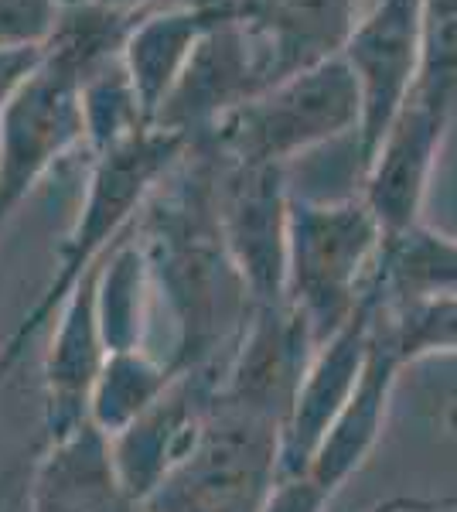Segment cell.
Segmentation results:
<instances>
[{
	"label": "cell",
	"mask_w": 457,
	"mask_h": 512,
	"mask_svg": "<svg viewBox=\"0 0 457 512\" xmlns=\"http://www.w3.org/2000/svg\"><path fill=\"white\" fill-rule=\"evenodd\" d=\"M185 151V137L151 127L134 140H127V144L113 147V151L93 154L86 195H82L76 219H72L69 233L58 246V263L52 277L41 287L35 304L24 311L18 325L0 342V390L24 362L35 338L55 321L58 308L82 284V277L99 267L103 256L134 229L140 209L151 198L157 181L185 158Z\"/></svg>",
	"instance_id": "3"
},
{
	"label": "cell",
	"mask_w": 457,
	"mask_h": 512,
	"mask_svg": "<svg viewBox=\"0 0 457 512\" xmlns=\"http://www.w3.org/2000/svg\"><path fill=\"white\" fill-rule=\"evenodd\" d=\"M420 7L423 0H372L342 48V62L359 89V168L369 161L417 86Z\"/></svg>",
	"instance_id": "8"
},
{
	"label": "cell",
	"mask_w": 457,
	"mask_h": 512,
	"mask_svg": "<svg viewBox=\"0 0 457 512\" xmlns=\"http://www.w3.org/2000/svg\"><path fill=\"white\" fill-rule=\"evenodd\" d=\"M45 48V45H41ZM41 48H18V52H0V110L7 106V99L14 96V89L21 86L24 76L35 69L41 59Z\"/></svg>",
	"instance_id": "27"
},
{
	"label": "cell",
	"mask_w": 457,
	"mask_h": 512,
	"mask_svg": "<svg viewBox=\"0 0 457 512\" xmlns=\"http://www.w3.org/2000/svg\"><path fill=\"white\" fill-rule=\"evenodd\" d=\"M28 512H147V502L123 485L110 437L86 420L31 458Z\"/></svg>",
	"instance_id": "16"
},
{
	"label": "cell",
	"mask_w": 457,
	"mask_h": 512,
	"mask_svg": "<svg viewBox=\"0 0 457 512\" xmlns=\"http://www.w3.org/2000/svg\"><path fill=\"white\" fill-rule=\"evenodd\" d=\"M260 62L246 24L236 18L222 21L198 41L191 59L164 99L154 127L191 140L209 137L229 113L263 93Z\"/></svg>",
	"instance_id": "12"
},
{
	"label": "cell",
	"mask_w": 457,
	"mask_h": 512,
	"mask_svg": "<svg viewBox=\"0 0 457 512\" xmlns=\"http://www.w3.org/2000/svg\"><path fill=\"white\" fill-rule=\"evenodd\" d=\"M236 14V0H195V4H174L137 14L134 28L123 38L120 62L151 127L164 99L171 96L174 82L185 72L198 41Z\"/></svg>",
	"instance_id": "18"
},
{
	"label": "cell",
	"mask_w": 457,
	"mask_h": 512,
	"mask_svg": "<svg viewBox=\"0 0 457 512\" xmlns=\"http://www.w3.org/2000/svg\"><path fill=\"white\" fill-rule=\"evenodd\" d=\"M154 280L147 270L134 229L113 246L99 263L96 277V315L99 332L110 352L144 349L147 328H151Z\"/></svg>",
	"instance_id": "19"
},
{
	"label": "cell",
	"mask_w": 457,
	"mask_h": 512,
	"mask_svg": "<svg viewBox=\"0 0 457 512\" xmlns=\"http://www.w3.org/2000/svg\"><path fill=\"white\" fill-rule=\"evenodd\" d=\"M457 509V489L444 495H400V499H386L382 506L369 512H454Z\"/></svg>",
	"instance_id": "29"
},
{
	"label": "cell",
	"mask_w": 457,
	"mask_h": 512,
	"mask_svg": "<svg viewBox=\"0 0 457 512\" xmlns=\"http://www.w3.org/2000/svg\"><path fill=\"white\" fill-rule=\"evenodd\" d=\"M215 198L229 256L246 287L249 308L287 304V171L236 164L215 154Z\"/></svg>",
	"instance_id": "7"
},
{
	"label": "cell",
	"mask_w": 457,
	"mask_h": 512,
	"mask_svg": "<svg viewBox=\"0 0 457 512\" xmlns=\"http://www.w3.org/2000/svg\"><path fill=\"white\" fill-rule=\"evenodd\" d=\"M417 103L457 123V0H423Z\"/></svg>",
	"instance_id": "23"
},
{
	"label": "cell",
	"mask_w": 457,
	"mask_h": 512,
	"mask_svg": "<svg viewBox=\"0 0 457 512\" xmlns=\"http://www.w3.org/2000/svg\"><path fill=\"white\" fill-rule=\"evenodd\" d=\"M376 216L362 198L290 195L287 216V304L324 342L355 311L382 253Z\"/></svg>",
	"instance_id": "4"
},
{
	"label": "cell",
	"mask_w": 457,
	"mask_h": 512,
	"mask_svg": "<svg viewBox=\"0 0 457 512\" xmlns=\"http://www.w3.org/2000/svg\"><path fill=\"white\" fill-rule=\"evenodd\" d=\"M454 512H457V509H454Z\"/></svg>",
	"instance_id": "31"
},
{
	"label": "cell",
	"mask_w": 457,
	"mask_h": 512,
	"mask_svg": "<svg viewBox=\"0 0 457 512\" xmlns=\"http://www.w3.org/2000/svg\"><path fill=\"white\" fill-rule=\"evenodd\" d=\"M93 4L110 7V11H123V14H140V11H147L151 0H93Z\"/></svg>",
	"instance_id": "30"
},
{
	"label": "cell",
	"mask_w": 457,
	"mask_h": 512,
	"mask_svg": "<svg viewBox=\"0 0 457 512\" xmlns=\"http://www.w3.org/2000/svg\"><path fill=\"white\" fill-rule=\"evenodd\" d=\"M65 0H0V52L41 48L52 38Z\"/></svg>",
	"instance_id": "25"
},
{
	"label": "cell",
	"mask_w": 457,
	"mask_h": 512,
	"mask_svg": "<svg viewBox=\"0 0 457 512\" xmlns=\"http://www.w3.org/2000/svg\"><path fill=\"white\" fill-rule=\"evenodd\" d=\"M280 478V427L212 396L198 441L157 489L147 512H260Z\"/></svg>",
	"instance_id": "6"
},
{
	"label": "cell",
	"mask_w": 457,
	"mask_h": 512,
	"mask_svg": "<svg viewBox=\"0 0 457 512\" xmlns=\"http://www.w3.org/2000/svg\"><path fill=\"white\" fill-rule=\"evenodd\" d=\"M386 315L406 366L434 355H457V294L386 301Z\"/></svg>",
	"instance_id": "24"
},
{
	"label": "cell",
	"mask_w": 457,
	"mask_h": 512,
	"mask_svg": "<svg viewBox=\"0 0 457 512\" xmlns=\"http://www.w3.org/2000/svg\"><path fill=\"white\" fill-rule=\"evenodd\" d=\"M137 14L93 0H65L35 69L0 110V229L65 154L86 144L82 86L93 69L120 59Z\"/></svg>",
	"instance_id": "2"
},
{
	"label": "cell",
	"mask_w": 457,
	"mask_h": 512,
	"mask_svg": "<svg viewBox=\"0 0 457 512\" xmlns=\"http://www.w3.org/2000/svg\"><path fill=\"white\" fill-rule=\"evenodd\" d=\"M379 274L393 304L457 294V236L420 222L382 243Z\"/></svg>",
	"instance_id": "20"
},
{
	"label": "cell",
	"mask_w": 457,
	"mask_h": 512,
	"mask_svg": "<svg viewBox=\"0 0 457 512\" xmlns=\"http://www.w3.org/2000/svg\"><path fill=\"white\" fill-rule=\"evenodd\" d=\"M215 151L202 140L157 181L134 222L154 294L178 325V345L168 359L185 369H212L222 376L243 335L249 297L229 256L215 198Z\"/></svg>",
	"instance_id": "1"
},
{
	"label": "cell",
	"mask_w": 457,
	"mask_h": 512,
	"mask_svg": "<svg viewBox=\"0 0 457 512\" xmlns=\"http://www.w3.org/2000/svg\"><path fill=\"white\" fill-rule=\"evenodd\" d=\"M215 390H219V373L185 369L154 407H147L134 424L110 437L116 472L137 499H147L191 451L209 420Z\"/></svg>",
	"instance_id": "14"
},
{
	"label": "cell",
	"mask_w": 457,
	"mask_h": 512,
	"mask_svg": "<svg viewBox=\"0 0 457 512\" xmlns=\"http://www.w3.org/2000/svg\"><path fill=\"white\" fill-rule=\"evenodd\" d=\"M82 117H86L89 154L113 151V147L151 130L120 59L103 62L86 76V86H82Z\"/></svg>",
	"instance_id": "22"
},
{
	"label": "cell",
	"mask_w": 457,
	"mask_h": 512,
	"mask_svg": "<svg viewBox=\"0 0 457 512\" xmlns=\"http://www.w3.org/2000/svg\"><path fill=\"white\" fill-rule=\"evenodd\" d=\"M403 369L406 362L393 338V328H389L386 301H382L359 383H355L352 396L345 400L342 414L335 417V424L328 427V434L321 437L311 465L304 468V475H311L324 492H342L348 478L359 472L365 461L372 458V451L379 448Z\"/></svg>",
	"instance_id": "13"
},
{
	"label": "cell",
	"mask_w": 457,
	"mask_h": 512,
	"mask_svg": "<svg viewBox=\"0 0 457 512\" xmlns=\"http://www.w3.org/2000/svg\"><path fill=\"white\" fill-rule=\"evenodd\" d=\"M348 130H359V89L338 55L273 82L229 113L209 137H202V144H209L222 161L287 171L290 161Z\"/></svg>",
	"instance_id": "5"
},
{
	"label": "cell",
	"mask_w": 457,
	"mask_h": 512,
	"mask_svg": "<svg viewBox=\"0 0 457 512\" xmlns=\"http://www.w3.org/2000/svg\"><path fill=\"white\" fill-rule=\"evenodd\" d=\"M96 277L99 267L82 277L52 321L45 362H41V390H45V441L69 434L89 420L96 379L110 349L99 332L96 315Z\"/></svg>",
	"instance_id": "17"
},
{
	"label": "cell",
	"mask_w": 457,
	"mask_h": 512,
	"mask_svg": "<svg viewBox=\"0 0 457 512\" xmlns=\"http://www.w3.org/2000/svg\"><path fill=\"white\" fill-rule=\"evenodd\" d=\"M178 373L181 369L171 359H157L147 349L110 352L89 400V424L99 434L116 437L168 393Z\"/></svg>",
	"instance_id": "21"
},
{
	"label": "cell",
	"mask_w": 457,
	"mask_h": 512,
	"mask_svg": "<svg viewBox=\"0 0 457 512\" xmlns=\"http://www.w3.org/2000/svg\"><path fill=\"white\" fill-rule=\"evenodd\" d=\"M335 495L324 492L311 475L277 478L260 512H328Z\"/></svg>",
	"instance_id": "26"
},
{
	"label": "cell",
	"mask_w": 457,
	"mask_h": 512,
	"mask_svg": "<svg viewBox=\"0 0 457 512\" xmlns=\"http://www.w3.org/2000/svg\"><path fill=\"white\" fill-rule=\"evenodd\" d=\"M314 352V335L290 304L256 308L219 376L222 403L263 417L284 431L297 386Z\"/></svg>",
	"instance_id": "10"
},
{
	"label": "cell",
	"mask_w": 457,
	"mask_h": 512,
	"mask_svg": "<svg viewBox=\"0 0 457 512\" xmlns=\"http://www.w3.org/2000/svg\"><path fill=\"white\" fill-rule=\"evenodd\" d=\"M263 86L338 59L362 18V0H236Z\"/></svg>",
	"instance_id": "15"
},
{
	"label": "cell",
	"mask_w": 457,
	"mask_h": 512,
	"mask_svg": "<svg viewBox=\"0 0 457 512\" xmlns=\"http://www.w3.org/2000/svg\"><path fill=\"white\" fill-rule=\"evenodd\" d=\"M382 301H386V287H382V274L376 263V270H372L369 284H365L355 311L345 318V325H338L324 342L314 345L304 379L297 386L294 407H290L284 431H280V478L301 475L311 465L321 437L328 434V427L342 414L345 400L352 396L355 383L362 376Z\"/></svg>",
	"instance_id": "9"
},
{
	"label": "cell",
	"mask_w": 457,
	"mask_h": 512,
	"mask_svg": "<svg viewBox=\"0 0 457 512\" xmlns=\"http://www.w3.org/2000/svg\"><path fill=\"white\" fill-rule=\"evenodd\" d=\"M454 123L430 106L410 103L389 123L376 151L362 164V202L376 216L382 236L393 239L420 226L434 185L440 151Z\"/></svg>",
	"instance_id": "11"
},
{
	"label": "cell",
	"mask_w": 457,
	"mask_h": 512,
	"mask_svg": "<svg viewBox=\"0 0 457 512\" xmlns=\"http://www.w3.org/2000/svg\"><path fill=\"white\" fill-rule=\"evenodd\" d=\"M28 475L31 458L0 475V512H28Z\"/></svg>",
	"instance_id": "28"
}]
</instances>
